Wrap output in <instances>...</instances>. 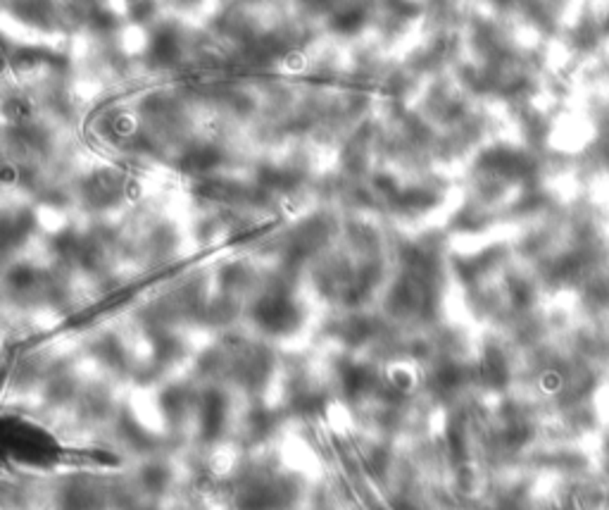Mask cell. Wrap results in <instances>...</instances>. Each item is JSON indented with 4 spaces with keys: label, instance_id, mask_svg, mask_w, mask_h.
<instances>
[]
</instances>
